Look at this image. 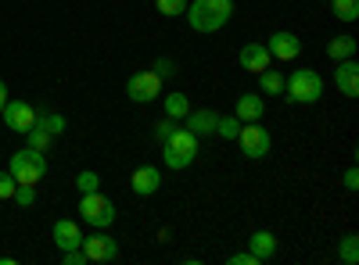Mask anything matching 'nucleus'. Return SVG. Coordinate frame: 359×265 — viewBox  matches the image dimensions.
Segmentation results:
<instances>
[{
    "mask_svg": "<svg viewBox=\"0 0 359 265\" xmlns=\"http://www.w3.org/2000/svg\"><path fill=\"white\" fill-rule=\"evenodd\" d=\"M184 18L194 33H219L233 18V0H194V4H187Z\"/></svg>",
    "mask_w": 359,
    "mask_h": 265,
    "instance_id": "1",
    "label": "nucleus"
},
{
    "mask_svg": "<svg viewBox=\"0 0 359 265\" xmlns=\"http://www.w3.org/2000/svg\"><path fill=\"white\" fill-rule=\"evenodd\" d=\"M198 140H201V136H194L187 126H176V133L162 143V147H165V169L184 172L187 165H194V158H198Z\"/></svg>",
    "mask_w": 359,
    "mask_h": 265,
    "instance_id": "2",
    "label": "nucleus"
},
{
    "mask_svg": "<svg viewBox=\"0 0 359 265\" xmlns=\"http://www.w3.org/2000/svg\"><path fill=\"white\" fill-rule=\"evenodd\" d=\"M8 172L15 176V183L36 187V183L43 180V176H47V155H43V151H33V147H22V151H15V155H11Z\"/></svg>",
    "mask_w": 359,
    "mask_h": 265,
    "instance_id": "3",
    "label": "nucleus"
},
{
    "mask_svg": "<svg viewBox=\"0 0 359 265\" xmlns=\"http://www.w3.org/2000/svg\"><path fill=\"white\" fill-rule=\"evenodd\" d=\"M284 94L291 104H316L323 97V79L313 69H294L291 76H284Z\"/></svg>",
    "mask_w": 359,
    "mask_h": 265,
    "instance_id": "4",
    "label": "nucleus"
},
{
    "mask_svg": "<svg viewBox=\"0 0 359 265\" xmlns=\"http://www.w3.org/2000/svg\"><path fill=\"white\" fill-rule=\"evenodd\" d=\"M79 219H83L86 226H94V229H108V226L115 222V204H111L101 190L83 194V197H79Z\"/></svg>",
    "mask_w": 359,
    "mask_h": 265,
    "instance_id": "5",
    "label": "nucleus"
},
{
    "mask_svg": "<svg viewBox=\"0 0 359 265\" xmlns=\"http://www.w3.org/2000/svg\"><path fill=\"white\" fill-rule=\"evenodd\" d=\"M237 143H241V155L245 158L262 162L269 155V147H273V136H269V129H262L259 122H245L241 133H237Z\"/></svg>",
    "mask_w": 359,
    "mask_h": 265,
    "instance_id": "6",
    "label": "nucleus"
},
{
    "mask_svg": "<svg viewBox=\"0 0 359 265\" xmlns=\"http://www.w3.org/2000/svg\"><path fill=\"white\" fill-rule=\"evenodd\" d=\"M126 97L133 104H151L162 97V76L151 69V72H137L126 79Z\"/></svg>",
    "mask_w": 359,
    "mask_h": 265,
    "instance_id": "7",
    "label": "nucleus"
},
{
    "mask_svg": "<svg viewBox=\"0 0 359 265\" xmlns=\"http://www.w3.org/2000/svg\"><path fill=\"white\" fill-rule=\"evenodd\" d=\"M0 119H4V126L11 129V133H29L36 126V108L33 104H25V101H8L4 104V111H0Z\"/></svg>",
    "mask_w": 359,
    "mask_h": 265,
    "instance_id": "8",
    "label": "nucleus"
},
{
    "mask_svg": "<svg viewBox=\"0 0 359 265\" xmlns=\"http://www.w3.org/2000/svg\"><path fill=\"white\" fill-rule=\"evenodd\" d=\"M79 248L86 251V258H90V262H115V258H118V244L108 237L104 229L90 233V237H83V244H79Z\"/></svg>",
    "mask_w": 359,
    "mask_h": 265,
    "instance_id": "9",
    "label": "nucleus"
},
{
    "mask_svg": "<svg viewBox=\"0 0 359 265\" xmlns=\"http://www.w3.org/2000/svg\"><path fill=\"white\" fill-rule=\"evenodd\" d=\"M266 50H269V57H277V62H294V57L302 54V40L294 33H287V29H280V33L269 36Z\"/></svg>",
    "mask_w": 359,
    "mask_h": 265,
    "instance_id": "10",
    "label": "nucleus"
},
{
    "mask_svg": "<svg viewBox=\"0 0 359 265\" xmlns=\"http://www.w3.org/2000/svg\"><path fill=\"white\" fill-rule=\"evenodd\" d=\"M334 86H338V94L345 97H359V62L355 57H341V62H334Z\"/></svg>",
    "mask_w": 359,
    "mask_h": 265,
    "instance_id": "11",
    "label": "nucleus"
},
{
    "mask_svg": "<svg viewBox=\"0 0 359 265\" xmlns=\"http://www.w3.org/2000/svg\"><path fill=\"white\" fill-rule=\"evenodd\" d=\"M158 187H162V169L158 165H140L130 176V190L137 197H151V194H158Z\"/></svg>",
    "mask_w": 359,
    "mask_h": 265,
    "instance_id": "12",
    "label": "nucleus"
},
{
    "mask_svg": "<svg viewBox=\"0 0 359 265\" xmlns=\"http://www.w3.org/2000/svg\"><path fill=\"white\" fill-rule=\"evenodd\" d=\"M237 62H241L245 72H255V76H259L262 69H269V62H273V57H269L266 43H245L241 54H237Z\"/></svg>",
    "mask_w": 359,
    "mask_h": 265,
    "instance_id": "13",
    "label": "nucleus"
},
{
    "mask_svg": "<svg viewBox=\"0 0 359 265\" xmlns=\"http://www.w3.org/2000/svg\"><path fill=\"white\" fill-rule=\"evenodd\" d=\"M50 241L62 248V251H69V248H79L83 244V233H79V222H72V219H57L54 222V233H50Z\"/></svg>",
    "mask_w": 359,
    "mask_h": 265,
    "instance_id": "14",
    "label": "nucleus"
},
{
    "mask_svg": "<svg viewBox=\"0 0 359 265\" xmlns=\"http://www.w3.org/2000/svg\"><path fill=\"white\" fill-rule=\"evenodd\" d=\"M216 119H219V115L212 111V108H191L187 111V119H184V126L194 133V136H208V133H216Z\"/></svg>",
    "mask_w": 359,
    "mask_h": 265,
    "instance_id": "15",
    "label": "nucleus"
},
{
    "mask_svg": "<svg viewBox=\"0 0 359 265\" xmlns=\"http://www.w3.org/2000/svg\"><path fill=\"white\" fill-rule=\"evenodd\" d=\"M233 115L241 122H259L262 115H266V101L259 94H241V97H237V111Z\"/></svg>",
    "mask_w": 359,
    "mask_h": 265,
    "instance_id": "16",
    "label": "nucleus"
},
{
    "mask_svg": "<svg viewBox=\"0 0 359 265\" xmlns=\"http://www.w3.org/2000/svg\"><path fill=\"white\" fill-rule=\"evenodd\" d=\"M248 251L255 255V262H269V258L277 255V237L269 229H255L252 241H248Z\"/></svg>",
    "mask_w": 359,
    "mask_h": 265,
    "instance_id": "17",
    "label": "nucleus"
},
{
    "mask_svg": "<svg viewBox=\"0 0 359 265\" xmlns=\"http://www.w3.org/2000/svg\"><path fill=\"white\" fill-rule=\"evenodd\" d=\"M259 90L266 97H280L284 94V72L280 69H262L259 72Z\"/></svg>",
    "mask_w": 359,
    "mask_h": 265,
    "instance_id": "18",
    "label": "nucleus"
},
{
    "mask_svg": "<svg viewBox=\"0 0 359 265\" xmlns=\"http://www.w3.org/2000/svg\"><path fill=\"white\" fill-rule=\"evenodd\" d=\"M36 126L50 136H62L69 122H65V115H57V111H36Z\"/></svg>",
    "mask_w": 359,
    "mask_h": 265,
    "instance_id": "19",
    "label": "nucleus"
},
{
    "mask_svg": "<svg viewBox=\"0 0 359 265\" xmlns=\"http://www.w3.org/2000/svg\"><path fill=\"white\" fill-rule=\"evenodd\" d=\"M327 57H331V62L355 57V36H334L331 43H327Z\"/></svg>",
    "mask_w": 359,
    "mask_h": 265,
    "instance_id": "20",
    "label": "nucleus"
},
{
    "mask_svg": "<svg viewBox=\"0 0 359 265\" xmlns=\"http://www.w3.org/2000/svg\"><path fill=\"white\" fill-rule=\"evenodd\" d=\"M187 111H191L187 94H165V115H169V119L184 122V119H187Z\"/></svg>",
    "mask_w": 359,
    "mask_h": 265,
    "instance_id": "21",
    "label": "nucleus"
},
{
    "mask_svg": "<svg viewBox=\"0 0 359 265\" xmlns=\"http://www.w3.org/2000/svg\"><path fill=\"white\" fill-rule=\"evenodd\" d=\"M327 4H331L338 22H355L359 18V0H327Z\"/></svg>",
    "mask_w": 359,
    "mask_h": 265,
    "instance_id": "22",
    "label": "nucleus"
},
{
    "mask_svg": "<svg viewBox=\"0 0 359 265\" xmlns=\"http://www.w3.org/2000/svg\"><path fill=\"white\" fill-rule=\"evenodd\" d=\"M241 119L237 115H219L216 119V136H223V140H237V133H241Z\"/></svg>",
    "mask_w": 359,
    "mask_h": 265,
    "instance_id": "23",
    "label": "nucleus"
},
{
    "mask_svg": "<svg viewBox=\"0 0 359 265\" xmlns=\"http://www.w3.org/2000/svg\"><path fill=\"white\" fill-rule=\"evenodd\" d=\"M338 258H341L345 265H355V262H359V237H355V233L341 237V244H338Z\"/></svg>",
    "mask_w": 359,
    "mask_h": 265,
    "instance_id": "24",
    "label": "nucleus"
},
{
    "mask_svg": "<svg viewBox=\"0 0 359 265\" xmlns=\"http://www.w3.org/2000/svg\"><path fill=\"white\" fill-rule=\"evenodd\" d=\"M76 190H79V194H94V190H101V176H97L94 169H83V172L76 176Z\"/></svg>",
    "mask_w": 359,
    "mask_h": 265,
    "instance_id": "25",
    "label": "nucleus"
},
{
    "mask_svg": "<svg viewBox=\"0 0 359 265\" xmlns=\"http://www.w3.org/2000/svg\"><path fill=\"white\" fill-rule=\"evenodd\" d=\"M25 140H29V147H33V151H43V155H47V151H50V140H54V136H50V133H43L40 126H33V129L25 133Z\"/></svg>",
    "mask_w": 359,
    "mask_h": 265,
    "instance_id": "26",
    "label": "nucleus"
},
{
    "mask_svg": "<svg viewBox=\"0 0 359 265\" xmlns=\"http://www.w3.org/2000/svg\"><path fill=\"white\" fill-rule=\"evenodd\" d=\"M155 8H158V15H165V18H180L187 11V0H155Z\"/></svg>",
    "mask_w": 359,
    "mask_h": 265,
    "instance_id": "27",
    "label": "nucleus"
},
{
    "mask_svg": "<svg viewBox=\"0 0 359 265\" xmlns=\"http://www.w3.org/2000/svg\"><path fill=\"white\" fill-rule=\"evenodd\" d=\"M11 201H18L22 208H29V204L36 201V187H25V183H18V187H15V197H11Z\"/></svg>",
    "mask_w": 359,
    "mask_h": 265,
    "instance_id": "28",
    "label": "nucleus"
},
{
    "mask_svg": "<svg viewBox=\"0 0 359 265\" xmlns=\"http://www.w3.org/2000/svg\"><path fill=\"white\" fill-rule=\"evenodd\" d=\"M176 126H180V122H176V119H169V115H165V119H162V122L155 126V140H158V143H165V140H169V136L176 133Z\"/></svg>",
    "mask_w": 359,
    "mask_h": 265,
    "instance_id": "29",
    "label": "nucleus"
},
{
    "mask_svg": "<svg viewBox=\"0 0 359 265\" xmlns=\"http://www.w3.org/2000/svg\"><path fill=\"white\" fill-rule=\"evenodd\" d=\"M62 265H90V258L83 248H69V251H62Z\"/></svg>",
    "mask_w": 359,
    "mask_h": 265,
    "instance_id": "30",
    "label": "nucleus"
},
{
    "mask_svg": "<svg viewBox=\"0 0 359 265\" xmlns=\"http://www.w3.org/2000/svg\"><path fill=\"white\" fill-rule=\"evenodd\" d=\"M15 187H18L15 176L11 172H0V201H11L15 197Z\"/></svg>",
    "mask_w": 359,
    "mask_h": 265,
    "instance_id": "31",
    "label": "nucleus"
},
{
    "mask_svg": "<svg viewBox=\"0 0 359 265\" xmlns=\"http://www.w3.org/2000/svg\"><path fill=\"white\" fill-rule=\"evenodd\" d=\"M162 79H172L176 76V65H172V57H155V65H151Z\"/></svg>",
    "mask_w": 359,
    "mask_h": 265,
    "instance_id": "32",
    "label": "nucleus"
},
{
    "mask_svg": "<svg viewBox=\"0 0 359 265\" xmlns=\"http://www.w3.org/2000/svg\"><path fill=\"white\" fill-rule=\"evenodd\" d=\"M341 180H345V190H348V194H355V190H359V172H355V165H352V169H345Z\"/></svg>",
    "mask_w": 359,
    "mask_h": 265,
    "instance_id": "33",
    "label": "nucleus"
},
{
    "mask_svg": "<svg viewBox=\"0 0 359 265\" xmlns=\"http://www.w3.org/2000/svg\"><path fill=\"white\" fill-rule=\"evenodd\" d=\"M226 265H259V262H255V255H252V251H241V255H230V258H226Z\"/></svg>",
    "mask_w": 359,
    "mask_h": 265,
    "instance_id": "34",
    "label": "nucleus"
},
{
    "mask_svg": "<svg viewBox=\"0 0 359 265\" xmlns=\"http://www.w3.org/2000/svg\"><path fill=\"white\" fill-rule=\"evenodd\" d=\"M11 97H8V83L4 79H0V111H4V104H8Z\"/></svg>",
    "mask_w": 359,
    "mask_h": 265,
    "instance_id": "35",
    "label": "nucleus"
}]
</instances>
